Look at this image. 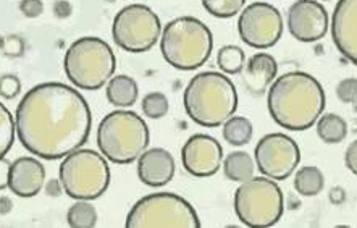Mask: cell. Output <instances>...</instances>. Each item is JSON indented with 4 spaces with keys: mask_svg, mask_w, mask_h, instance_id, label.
Listing matches in <instances>:
<instances>
[{
    "mask_svg": "<svg viewBox=\"0 0 357 228\" xmlns=\"http://www.w3.org/2000/svg\"><path fill=\"white\" fill-rule=\"evenodd\" d=\"M93 126L86 99L63 83H40L20 100L15 131L29 154L59 160L83 148Z\"/></svg>",
    "mask_w": 357,
    "mask_h": 228,
    "instance_id": "obj_1",
    "label": "cell"
},
{
    "mask_svg": "<svg viewBox=\"0 0 357 228\" xmlns=\"http://www.w3.org/2000/svg\"><path fill=\"white\" fill-rule=\"evenodd\" d=\"M326 105L325 91L317 78L305 72H289L268 86L267 107L275 123L284 130L312 128Z\"/></svg>",
    "mask_w": 357,
    "mask_h": 228,
    "instance_id": "obj_2",
    "label": "cell"
},
{
    "mask_svg": "<svg viewBox=\"0 0 357 228\" xmlns=\"http://www.w3.org/2000/svg\"><path fill=\"white\" fill-rule=\"evenodd\" d=\"M183 104L188 116L195 123L204 128H217L236 114V86L223 73H197L186 86Z\"/></svg>",
    "mask_w": 357,
    "mask_h": 228,
    "instance_id": "obj_3",
    "label": "cell"
},
{
    "mask_svg": "<svg viewBox=\"0 0 357 228\" xmlns=\"http://www.w3.org/2000/svg\"><path fill=\"white\" fill-rule=\"evenodd\" d=\"M213 36L206 23L195 17H180L165 24L160 52L168 65L181 72L201 68L211 59Z\"/></svg>",
    "mask_w": 357,
    "mask_h": 228,
    "instance_id": "obj_4",
    "label": "cell"
},
{
    "mask_svg": "<svg viewBox=\"0 0 357 228\" xmlns=\"http://www.w3.org/2000/svg\"><path fill=\"white\" fill-rule=\"evenodd\" d=\"M149 139L144 119L130 110L110 112L102 119L98 128L99 151L112 164H132L147 149Z\"/></svg>",
    "mask_w": 357,
    "mask_h": 228,
    "instance_id": "obj_5",
    "label": "cell"
},
{
    "mask_svg": "<svg viewBox=\"0 0 357 228\" xmlns=\"http://www.w3.org/2000/svg\"><path fill=\"white\" fill-rule=\"evenodd\" d=\"M63 68L75 88L98 91L114 76L116 59L104 39L86 36L76 39L66 50Z\"/></svg>",
    "mask_w": 357,
    "mask_h": 228,
    "instance_id": "obj_6",
    "label": "cell"
},
{
    "mask_svg": "<svg viewBox=\"0 0 357 228\" xmlns=\"http://www.w3.org/2000/svg\"><path fill=\"white\" fill-rule=\"evenodd\" d=\"M59 176L71 199L94 201L109 190L110 167L99 152L79 148L63 157Z\"/></svg>",
    "mask_w": 357,
    "mask_h": 228,
    "instance_id": "obj_7",
    "label": "cell"
},
{
    "mask_svg": "<svg viewBox=\"0 0 357 228\" xmlns=\"http://www.w3.org/2000/svg\"><path fill=\"white\" fill-rule=\"evenodd\" d=\"M234 212L243 225L268 228L278 224L284 212V196L268 176H252L234 192Z\"/></svg>",
    "mask_w": 357,
    "mask_h": 228,
    "instance_id": "obj_8",
    "label": "cell"
},
{
    "mask_svg": "<svg viewBox=\"0 0 357 228\" xmlns=\"http://www.w3.org/2000/svg\"><path fill=\"white\" fill-rule=\"evenodd\" d=\"M126 228H199L195 207L175 192H154L141 197L126 215Z\"/></svg>",
    "mask_w": 357,
    "mask_h": 228,
    "instance_id": "obj_9",
    "label": "cell"
},
{
    "mask_svg": "<svg viewBox=\"0 0 357 228\" xmlns=\"http://www.w3.org/2000/svg\"><path fill=\"white\" fill-rule=\"evenodd\" d=\"M162 33L160 18L154 10L142 3L126 5L115 15L112 36L125 52L142 54L157 44Z\"/></svg>",
    "mask_w": 357,
    "mask_h": 228,
    "instance_id": "obj_10",
    "label": "cell"
},
{
    "mask_svg": "<svg viewBox=\"0 0 357 228\" xmlns=\"http://www.w3.org/2000/svg\"><path fill=\"white\" fill-rule=\"evenodd\" d=\"M238 33L249 47L270 49L282 39L283 17L272 3L254 2L239 15Z\"/></svg>",
    "mask_w": 357,
    "mask_h": 228,
    "instance_id": "obj_11",
    "label": "cell"
},
{
    "mask_svg": "<svg viewBox=\"0 0 357 228\" xmlns=\"http://www.w3.org/2000/svg\"><path fill=\"white\" fill-rule=\"evenodd\" d=\"M254 157L260 174L282 181L291 176L299 167L301 149L298 143L284 133H270L259 141Z\"/></svg>",
    "mask_w": 357,
    "mask_h": 228,
    "instance_id": "obj_12",
    "label": "cell"
},
{
    "mask_svg": "<svg viewBox=\"0 0 357 228\" xmlns=\"http://www.w3.org/2000/svg\"><path fill=\"white\" fill-rule=\"evenodd\" d=\"M223 148L208 135H195L183 144L181 162L188 174L197 178H208L222 169Z\"/></svg>",
    "mask_w": 357,
    "mask_h": 228,
    "instance_id": "obj_13",
    "label": "cell"
},
{
    "mask_svg": "<svg viewBox=\"0 0 357 228\" xmlns=\"http://www.w3.org/2000/svg\"><path fill=\"white\" fill-rule=\"evenodd\" d=\"M288 31L301 43H317L328 31V12L317 0H298L288 10Z\"/></svg>",
    "mask_w": 357,
    "mask_h": 228,
    "instance_id": "obj_14",
    "label": "cell"
},
{
    "mask_svg": "<svg viewBox=\"0 0 357 228\" xmlns=\"http://www.w3.org/2000/svg\"><path fill=\"white\" fill-rule=\"evenodd\" d=\"M331 36L338 52L357 63V0H338L331 18Z\"/></svg>",
    "mask_w": 357,
    "mask_h": 228,
    "instance_id": "obj_15",
    "label": "cell"
},
{
    "mask_svg": "<svg viewBox=\"0 0 357 228\" xmlns=\"http://www.w3.org/2000/svg\"><path fill=\"white\" fill-rule=\"evenodd\" d=\"M45 183V167L36 157H18L10 165L8 188L18 197L38 196Z\"/></svg>",
    "mask_w": 357,
    "mask_h": 228,
    "instance_id": "obj_16",
    "label": "cell"
},
{
    "mask_svg": "<svg viewBox=\"0 0 357 228\" xmlns=\"http://www.w3.org/2000/svg\"><path fill=\"white\" fill-rule=\"evenodd\" d=\"M175 159L163 148L146 149L137 159V176L151 188L165 186L175 176Z\"/></svg>",
    "mask_w": 357,
    "mask_h": 228,
    "instance_id": "obj_17",
    "label": "cell"
},
{
    "mask_svg": "<svg viewBox=\"0 0 357 228\" xmlns=\"http://www.w3.org/2000/svg\"><path fill=\"white\" fill-rule=\"evenodd\" d=\"M246 72H244V83L254 94H264L273 79L277 78L278 65L273 55L267 52H257L248 60Z\"/></svg>",
    "mask_w": 357,
    "mask_h": 228,
    "instance_id": "obj_18",
    "label": "cell"
},
{
    "mask_svg": "<svg viewBox=\"0 0 357 228\" xmlns=\"http://www.w3.org/2000/svg\"><path fill=\"white\" fill-rule=\"evenodd\" d=\"M137 94H139L137 83L128 75L112 76L105 88L107 100L115 107H131L137 100Z\"/></svg>",
    "mask_w": 357,
    "mask_h": 228,
    "instance_id": "obj_19",
    "label": "cell"
},
{
    "mask_svg": "<svg viewBox=\"0 0 357 228\" xmlns=\"http://www.w3.org/2000/svg\"><path fill=\"white\" fill-rule=\"evenodd\" d=\"M254 170H256V164L248 152H231L223 160V174L229 181L243 183V181L252 178Z\"/></svg>",
    "mask_w": 357,
    "mask_h": 228,
    "instance_id": "obj_20",
    "label": "cell"
},
{
    "mask_svg": "<svg viewBox=\"0 0 357 228\" xmlns=\"http://www.w3.org/2000/svg\"><path fill=\"white\" fill-rule=\"evenodd\" d=\"M315 125H317L319 138L326 144H340L348 136V123L338 114H322Z\"/></svg>",
    "mask_w": 357,
    "mask_h": 228,
    "instance_id": "obj_21",
    "label": "cell"
},
{
    "mask_svg": "<svg viewBox=\"0 0 357 228\" xmlns=\"http://www.w3.org/2000/svg\"><path fill=\"white\" fill-rule=\"evenodd\" d=\"M293 185L301 196H317L325 186V176L317 167H303L296 172Z\"/></svg>",
    "mask_w": 357,
    "mask_h": 228,
    "instance_id": "obj_22",
    "label": "cell"
},
{
    "mask_svg": "<svg viewBox=\"0 0 357 228\" xmlns=\"http://www.w3.org/2000/svg\"><path fill=\"white\" fill-rule=\"evenodd\" d=\"M254 128L246 116H229L223 123V139L231 146H246L251 143Z\"/></svg>",
    "mask_w": 357,
    "mask_h": 228,
    "instance_id": "obj_23",
    "label": "cell"
},
{
    "mask_svg": "<svg viewBox=\"0 0 357 228\" xmlns=\"http://www.w3.org/2000/svg\"><path fill=\"white\" fill-rule=\"evenodd\" d=\"M217 65L223 73L238 75L243 72L244 65H246V54L238 45H223L218 50Z\"/></svg>",
    "mask_w": 357,
    "mask_h": 228,
    "instance_id": "obj_24",
    "label": "cell"
},
{
    "mask_svg": "<svg viewBox=\"0 0 357 228\" xmlns=\"http://www.w3.org/2000/svg\"><path fill=\"white\" fill-rule=\"evenodd\" d=\"M66 222L71 228H93L98 224V212L89 201H78L68 209Z\"/></svg>",
    "mask_w": 357,
    "mask_h": 228,
    "instance_id": "obj_25",
    "label": "cell"
},
{
    "mask_svg": "<svg viewBox=\"0 0 357 228\" xmlns=\"http://www.w3.org/2000/svg\"><path fill=\"white\" fill-rule=\"evenodd\" d=\"M15 143V120L10 110L0 102V159L5 157Z\"/></svg>",
    "mask_w": 357,
    "mask_h": 228,
    "instance_id": "obj_26",
    "label": "cell"
},
{
    "mask_svg": "<svg viewBox=\"0 0 357 228\" xmlns=\"http://www.w3.org/2000/svg\"><path fill=\"white\" fill-rule=\"evenodd\" d=\"M204 8L215 18H231L246 5V0H202Z\"/></svg>",
    "mask_w": 357,
    "mask_h": 228,
    "instance_id": "obj_27",
    "label": "cell"
},
{
    "mask_svg": "<svg viewBox=\"0 0 357 228\" xmlns=\"http://www.w3.org/2000/svg\"><path fill=\"white\" fill-rule=\"evenodd\" d=\"M141 107L146 116H149L152 120H159L168 114L170 104H168V99L165 94L157 93L155 91V93H149L144 96Z\"/></svg>",
    "mask_w": 357,
    "mask_h": 228,
    "instance_id": "obj_28",
    "label": "cell"
},
{
    "mask_svg": "<svg viewBox=\"0 0 357 228\" xmlns=\"http://www.w3.org/2000/svg\"><path fill=\"white\" fill-rule=\"evenodd\" d=\"M336 96L343 104H356L357 100V79L354 78H344L340 81L336 86Z\"/></svg>",
    "mask_w": 357,
    "mask_h": 228,
    "instance_id": "obj_29",
    "label": "cell"
},
{
    "mask_svg": "<svg viewBox=\"0 0 357 228\" xmlns=\"http://www.w3.org/2000/svg\"><path fill=\"white\" fill-rule=\"evenodd\" d=\"M22 91V81L15 75H5L0 78V96L3 99H15Z\"/></svg>",
    "mask_w": 357,
    "mask_h": 228,
    "instance_id": "obj_30",
    "label": "cell"
},
{
    "mask_svg": "<svg viewBox=\"0 0 357 228\" xmlns=\"http://www.w3.org/2000/svg\"><path fill=\"white\" fill-rule=\"evenodd\" d=\"M20 12L26 18H38L44 12L43 0H22L20 2Z\"/></svg>",
    "mask_w": 357,
    "mask_h": 228,
    "instance_id": "obj_31",
    "label": "cell"
},
{
    "mask_svg": "<svg viewBox=\"0 0 357 228\" xmlns=\"http://www.w3.org/2000/svg\"><path fill=\"white\" fill-rule=\"evenodd\" d=\"M344 162L346 167L353 172L356 175L357 174V141H353L346 149V155H344Z\"/></svg>",
    "mask_w": 357,
    "mask_h": 228,
    "instance_id": "obj_32",
    "label": "cell"
},
{
    "mask_svg": "<svg viewBox=\"0 0 357 228\" xmlns=\"http://www.w3.org/2000/svg\"><path fill=\"white\" fill-rule=\"evenodd\" d=\"M10 165H12V162H8L7 159H5V157L0 159V191L8 188Z\"/></svg>",
    "mask_w": 357,
    "mask_h": 228,
    "instance_id": "obj_33",
    "label": "cell"
},
{
    "mask_svg": "<svg viewBox=\"0 0 357 228\" xmlns=\"http://www.w3.org/2000/svg\"><path fill=\"white\" fill-rule=\"evenodd\" d=\"M45 192L52 197H59L63 192V186L60 183V180H50L45 185Z\"/></svg>",
    "mask_w": 357,
    "mask_h": 228,
    "instance_id": "obj_34",
    "label": "cell"
},
{
    "mask_svg": "<svg viewBox=\"0 0 357 228\" xmlns=\"http://www.w3.org/2000/svg\"><path fill=\"white\" fill-rule=\"evenodd\" d=\"M12 207H13V202L10 197H7V196L0 197V215L8 214V212L12 211Z\"/></svg>",
    "mask_w": 357,
    "mask_h": 228,
    "instance_id": "obj_35",
    "label": "cell"
},
{
    "mask_svg": "<svg viewBox=\"0 0 357 228\" xmlns=\"http://www.w3.org/2000/svg\"><path fill=\"white\" fill-rule=\"evenodd\" d=\"M325 2H328V0H325Z\"/></svg>",
    "mask_w": 357,
    "mask_h": 228,
    "instance_id": "obj_36",
    "label": "cell"
}]
</instances>
